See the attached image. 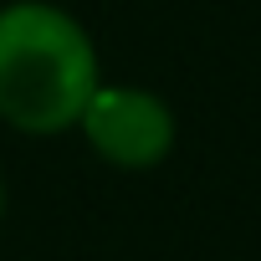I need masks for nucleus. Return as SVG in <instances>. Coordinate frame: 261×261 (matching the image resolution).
Wrapping results in <instances>:
<instances>
[{
  "label": "nucleus",
  "mask_w": 261,
  "mask_h": 261,
  "mask_svg": "<svg viewBox=\"0 0 261 261\" xmlns=\"http://www.w3.org/2000/svg\"><path fill=\"white\" fill-rule=\"evenodd\" d=\"M97 82V46L72 11L51 0L0 6V123L31 139L67 134Z\"/></svg>",
  "instance_id": "1"
},
{
  "label": "nucleus",
  "mask_w": 261,
  "mask_h": 261,
  "mask_svg": "<svg viewBox=\"0 0 261 261\" xmlns=\"http://www.w3.org/2000/svg\"><path fill=\"white\" fill-rule=\"evenodd\" d=\"M0 220H6V179H0Z\"/></svg>",
  "instance_id": "3"
},
{
  "label": "nucleus",
  "mask_w": 261,
  "mask_h": 261,
  "mask_svg": "<svg viewBox=\"0 0 261 261\" xmlns=\"http://www.w3.org/2000/svg\"><path fill=\"white\" fill-rule=\"evenodd\" d=\"M77 128L87 149L113 169H154L174 154V139H179L174 108L159 92L134 82H97Z\"/></svg>",
  "instance_id": "2"
}]
</instances>
